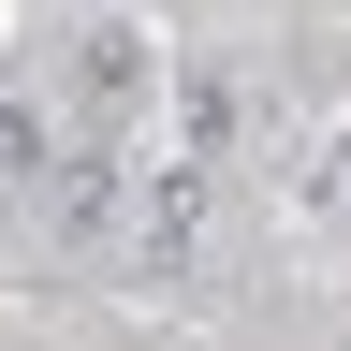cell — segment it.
Returning a JSON list of instances; mask_svg holds the SVG:
<instances>
[{
  "label": "cell",
  "instance_id": "1",
  "mask_svg": "<svg viewBox=\"0 0 351 351\" xmlns=\"http://www.w3.org/2000/svg\"><path fill=\"white\" fill-rule=\"evenodd\" d=\"M44 205H59V234H103V219L132 205L117 147H44Z\"/></svg>",
  "mask_w": 351,
  "mask_h": 351
},
{
  "label": "cell",
  "instance_id": "2",
  "mask_svg": "<svg viewBox=\"0 0 351 351\" xmlns=\"http://www.w3.org/2000/svg\"><path fill=\"white\" fill-rule=\"evenodd\" d=\"M191 249H205V161H176L147 176V278H191Z\"/></svg>",
  "mask_w": 351,
  "mask_h": 351
},
{
  "label": "cell",
  "instance_id": "3",
  "mask_svg": "<svg viewBox=\"0 0 351 351\" xmlns=\"http://www.w3.org/2000/svg\"><path fill=\"white\" fill-rule=\"evenodd\" d=\"M147 73H161V44H147V29H88V44H73V88H88L103 117H117V103H147Z\"/></svg>",
  "mask_w": 351,
  "mask_h": 351
},
{
  "label": "cell",
  "instance_id": "4",
  "mask_svg": "<svg viewBox=\"0 0 351 351\" xmlns=\"http://www.w3.org/2000/svg\"><path fill=\"white\" fill-rule=\"evenodd\" d=\"M234 147V73H176V161H219Z\"/></svg>",
  "mask_w": 351,
  "mask_h": 351
},
{
  "label": "cell",
  "instance_id": "5",
  "mask_svg": "<svg viewBox=\"0 0 351 351\" xmlns=\"http://www.w3.org/2000/svg\"><path fill=\"white\" fill-rule=\"evenodd\" d=\"M0 176H44V117L29 103H0Z\"/></svg>",
  "mask_w": 351,
  "mask_h": 351
},
{
  "label": "cell",
  "instance_id": "6",
  "mask_svg": "<svg viewBox=\"0 0 351 351\" xmlns=\"http://www.w3.org/2000/svg\"><path fill=\"white\" fill-rule=\"evenodd\" d=\"M0 234H15V176H0Z\"/></svg>",
  "mask_w": 351,
  "mask_h": 351
}]
</instances>
